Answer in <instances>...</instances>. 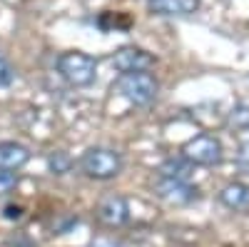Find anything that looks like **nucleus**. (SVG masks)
<instances>
[{
    "label": "nucleus",
    "mask_w": 249,
    "mask_h": 247,
    "mask_svg": "<svg viewBox=\"0 0 249 247\" xmlns=\"http://www.w3.org/2000/svg\"><path fill=\"white\" fill-rule=\"evenodd\" d=\"M20 215H23V210H20V208H13V205H10V208H5V217L8 220H18Z\"/></svg>",
    "instance_id": "a211bd4d"
},
{
    "label": "nucleus",
    "mask_w": 249,
    "mask_h": 247,
    "mask_svg": "<svg viewBox=\"0 0 249 247\" xmlns=\"http://www.w3.org/2000/svg\"><path fill=\"white\" fill-rule=\"evenodd\" d=\"M237 160H239V165H244V168H249V140H247V142H242V145H239V155H237Z\"/></svg>",
    "instance_id": "dca6fc26"
},
{
    "label": "nucleus",
    "mask_w": 249,
    "mask_h": 247,
    "mask_svg": "<svg viewBox=\"0 0 249 247\" xmlns=\"http://www.w3.org/2000/svg\"><path fill=\"white\" fill-rule=\"evenodd\" d=\"M90 247H122V245L115 242V240H110V237H95L90 242Z\"/></svg>",
    "instance_id": "f3484780"
},
{
    "label": "nucleus",
    "mask_w": 249,
    "mask_h": 247,
    "mask_svg": "<svg viewBox=\"0 0 249 247\" xmlns=\"http://www.w3.org/2000/svg\"><path fill=\"white\" fill-rule=\"evenodd\" d=\"M112 65L117 73H144L155 65V57L142 50V48H135V45H124L115 53L112 57Z\"/></svg>",
    "instance_id": "423d86ee"
},
{
    "label": "nucleus",
    "mask_w": 249,
    "mask_h": 247,
    "mask_svg": "<svg viewBox=\"0 0 249 247\" xmlns=\"http://www.w3.org/2000/svg\"><path fill=\"white\" fill-rule=\"evenodd\" d=\"M184 157L195 165H219L224 157L222 142L212 135H197L184 145Z\"/></svg>",
    "instance_id": "20e7f679"
},
{
    "label": "nucleus",
    "mask_w": 249,
    "mask_h": 247,
    "mask_svg": "<svg viewBox=\"0 0 249 247\" xmlns=\"http://www.w3.org/2000/svg\"><path fill=\"white\" fill-rule=\"evenodd\" d=\"M97 220L107 228H122L130 222V205L122 195H107L97 205Z\"/></svg>",
    "instance_id": "0eeeda50"
},
{
    "label": "nucleus",
    "mask_w": 249,
    "mask_h": 247,
    "mask_svg": "<svg viewBox=\"0 0 249 247\" xmlns=\"http://www.w3.org/2000/svg\"><path fill=\"white\" fill-rule=\"evenodd\" d=\"M147 8L162 18H184L199 10V0H147Z\"/></svg>",
    "instance_id": "6e6552de"
},
{
    "label": "nucleus",
    "mask_w": 249,
    "mask_h": 247,
    "mask_svg": "<svg viewBox=\"0 0 249 247\" xmlns=\"http://www.w3.org/2000/svg\"><path fill=\"white\" fill-rule=\"evenodd\" d=\"M57 73L65 77L72 88H88L97 77V63L88 53H62L57 57Z\"/></svg>",
    "instance_id": "7ed1b4c3"
},
{
    "label": "nucleus",
    "mask_w": 249,
    "mask_h": 247,
    "mask_svg": "<svg viewBox=\"0 0 249 247\" xmlns=\"http://www.w3.org/2000/svg\"><path fill=\"white\" fill-rule=\"evenodd\" d=\"M155 192L157 197H162L164 202H172V205H187L199 197V190L195 185H190V180H170V177H157Z\"/></svg>",
    "instance_id": "39448f33"
},
{
    "label": "nucleus",
    "mask_w": 249,
    "mask_h": 247,
    "mask_svg": "<svg viewBox=\"0 0 249 247\" xmlns=\"http://www.w3.org/2000/svg\"><path fill=\"white\" fill-rule=\"evenodd\" d=\"M115 88L127 102H132V105H137V108H144V105H150V102H155V97L160 93V82L150 70H144V73H122L120 80L115 82Z\"/></svg>",
    "instance_id": "f257e3e1"
},
{
    "label": "nucleus",
    "mask_w": 249,
    "mask_h": 247,
    "mask_svg": "<svg viewBox=\"0 0 249 247\" xmlns=\"http://www.w3.org/2000/svg\"><path fill=\"white\" fill-rule=\"evenodd\" d=\"M13 77H15V70L5 63L3 57H0V88H5V85H10L13 82Z\"/></svg>",
    "instance_id": "2eb2a0df"
},
{
    "label": "nucleus",
    "mask_w": 249,
    "mask_h": 247,
    "mask_svg": "<svg viewBox=\"0 0 249 247\" xmlns=\"http://www.w3.org/2000/svg\"><path fill=\"white\" fill-rule=\"evenodd\" d=\"M48 168L55 172V175H65V172H70V168H72V160H70V155L68 152H50V157H48Z\"/></svg>",
    "instance_id": "f8f14e48"
},
{
    "label": "nucleus",
    "mask_w": 249,
    "mask_h": 247,
    "mask_svg": "<svg viewBox=\"0 0 249 247\" xmlns=\"http://www.w3.org/2000/svg\"><path fill=\"white\" fill-rule=\"evenodd\" d=\"M80 170L90 180H112L122 172V157L110 148H90L80 157Z\"/></svg>",
    "instance_id": "f03ea898"
},
{
    "label": "nucleus",
    "mask_w": 249,
    "mask_h": 247,
    "mask_svg": "<svg viewBox=\"0 0 249 247\" xmlns=\"http://www.w3.org/2000/svg\"><path fill=\"white\" fill-rule=\"evenodd\" d=\"M219 202L227 205L230 210H244L249 208V185L242 182H232L219 192Z\"/></svg>",
    "instance_id": "9b49d317"
},
{
    "label": "nucleus",
    "mask_w": 249,
    "mask_h": 247,
    "mask_svg": "<svg viewBox=\"0 0 249 247\" xmlns=\"http://www.w3.org/2000/svg\"><path fill=\"white\" fill-rule=\"evenodd\" d=\"M195 172V162H190L184 155L182 157H167L160 162L157 177H170V180H190Z\"/></svg>",
    "instance_id": "9d476101"
},
{
    "label": "nucleus",
    "mask_w": 249,
    "mask_h": 247,
    "mask_svg": "<svg viewBox=\"0 0 249 247\" xmlns=\"http://www.w3.org/2000/svg\"><path fill=\"white\" fill-rule=\"evenodd\" d=\"M230 125L237 128V130H249V105H237L232 113H230Z\"/></svg>",
    "instance_id": "ddd939ff"
},
{
    "label": "nucleus",
    "mask_w": 249,
    "mask_h": 247,
    "mask_svg": "<svg viewBox=\"0 0 249 247\" xmlns=\"http://www.w3.org/2000/svg\"><path fill=\"white\" fill-rule=\"evenodd\" d=\"M30 150L20 142H0V170H20L23 165H28Z\"/></svg>",
    "instance_id": "1a4fd4ad"
},
{
    "label": "nucleus",
    "mask_w": 249,
    "mask_h": 247,
    "mask_svg": "<svg viewBox=\"0 0 249 247\" xmlns=\"http://www.w3.org/2000/svg\"><path fill=\"white\" fill-rule=\"evenodd\" d=\"M15 185H18V175H15V172H10V170H0V195L10 192Z\"/></svg>",
    "instance_id": "4468645a"
}]
</instances>
